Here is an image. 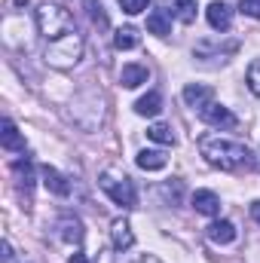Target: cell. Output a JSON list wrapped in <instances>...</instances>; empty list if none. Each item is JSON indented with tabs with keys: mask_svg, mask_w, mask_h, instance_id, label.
I'll use <instances>...</instances> for the list:
<instances>
[{
	"mask_svg": "<svg viewBox=\"0 0 260 263\" xmlns=\"http://www.w3.org/2000/svg\"><path fill=\"white\" fill-rule=\"evenodd\" d=\"M15 6H28V0H9V9H15Z\"/></svg>",
	"mask_w": 260,
	"mask_h": 263,
	"instance_id": "obj_31",
	"label": "cell"
},
{
	"mask_svg": "<svg viewBox=\"0 0 260 263\" xmlns=\"http://www.w3.org/2000/svg\"><path fill=\"white\" fill-rule=\"evenodd\" d=\"M205 15H208V25H211L214 31H230V25H233V9H230L224 0H214V3H208Z\"/></svg>",
	"mask_w": 260,
	"mask_h": 263,
	"instance_id": "obj_7",
	"label": "cell"
},
{
	"mask_svg": "<svg viewBox=\"0 0 260 263\" xmlns=\"http://www.w3.org/2000/svg\"><path fill=\"white\" fill-rule=\"evenodd\" d=\"M245 80H248V89H251V92L260 98V59H257V62H251V67H248V77H245Z\"/></svg>",
	"mask_w": 260,
	"mask_h": 263,
	"instance_id": "obj_24",
	"label": "cell"
},
{
	"mask_svg": "<svg viewBox=\"0 0 260 263\" xmlns=\"http://www.w3.org/2000/svg\"><path fill=\"white\" fill-rule=\"evenodd\" d=\"M251 217L260 223V199H257V202H251Z\"/></svg>",
	"mask_w": 260,
	"mask_h": 263,
	"instance_id": "obj_29",
	"label": "cell"
},
{
	"mask_svg": "<svg viewBox=\"0 0 260 263\" xmlns=\"http://www.w3.org/2000/svg\"><path fill=\"white\" fill-rule=\"evenodd\" d=\"M67 263H89V260H86L83 254H70V260H67Z\"/></svg>",
	"mask_w": 260,
	"mask_h": 263,
	"instance_id": "obj_30",
	"label": "cell"
},
{
	"mask_svg": "<svg viewBox=\"0 0 260 263\" xmlns=\"http://www.w3.org/2000/svg\"><path fill=\"white\" fill-rule=\"evenodd\" d=\"M239 49V40H227L224 46L220 43H208V40H202V43H196V55L199 59H217V55H233Z\"/></svg>",
	"mask_w": 260,
	"mask_h": 263,
	"instance_id": "obj_11",
	"label": "cell"
},
{
	"mask_svg": "<svg viewBox=\"0 0 260 263\" xmlns=\"http://www.w3.org/2000/svg\"><path fill=\"white\" fill-rule=\"evenodd\" d=\"M86 12H89V18H92V25L95 28H107L110 22H107V15H104V9H101V0H86Z\"/></svg>",
	"mask_w": 260,
	"mask_h": 263,
	"instance_id": "obj_23",
	"label": "cell"
},
{
	"mask_svg": "<svg viewBox=\"0 0 260 263\" xmlns=\"http://www.w3.org/2000/svg\"><path fill=\"white\" fill-rule=\"evenodd\" d=\"M147 31L156 34V37H169V34H172V18H169V12H165V9H153V12L147 15Z\"/></svg>",
	"mask_w": 260,
	"mask_h": 263,
	"instance_id": "obj_18",
	"label": "cell"
},
{
	"mask_svg": "<svg viewBox=\"0 0 260 263\" xmlns=\"http://www.w3.org/2000/svg\"><path fill=\"white\" fill-rule=\"evenodd\" d=\"M3 257H0V263H12V248H9V242H3Z\"/></svg>",
	"mask_w": 260,
	"mask_h": 263,
	"instance_id": "obj_28",
	"label": "cell"
},
{
	"mask_svg": "<svg viewBox=\"0 0 260 263\" xmlns=\"http://www.w3.org/2000/svg\"><path fill=\"white\" fill-rule=\"evenodd\" d=\"M55 230H59V239L67 242V245H80V242H83V223H80V217H73L70 211L59 217Z\"/></svg>",
	"mask_w": 260,
	"mask_h": 263,
	"instance_id": "obj_6",
	"label": "cell"
},
{
	"mask_svg": "<svg viewBox=\"0 0 260 263\" xmlns=\"http://www.w3.org/2000/svg\"><path fill=\"white\" fill-rule=\"evenodd\" d=\"M101 190L110 196V202H117L120 208H135L138 205V193H135V184H132L129 175H123L120 168H107L101 178H98Z\"/></svg>",
	"mask_w": 260,
	"mask_h": 263,
	"instance_id": "obj_4",
	"label": "cell"
},
{
	"mask_svg": "<svg viewBox=\"0 0 260 263\" xmlns=\"http://www.w3.org/2000/svg\"><path fill=\"white\" fill-rule=\"evenodd\" d=\"M110 242H114V248L117 251H129L132 245H135V233H132V227H129V220H114L110 223Z\"/></svg>",
	"mask_w": 260,
	"mask_h": 263,
	"instance_id": "obj_10",
	"label": "cell"
},
{
	"mask_svg": "<svg viewBox=\"0 0 260 263\" xmlns=\"http://www.w3.org/2000/svg\"><path fill=\"white\" fill-rule=\"evenodd\" d=\"M43 184H46V190L55 193V196H67V193H70L67 178L62 175V172H55L52 165H43Z\"/></svg>",
	"mask_w": 260,
	"mask_h": 263,
	"instance_id": "obj_14",
	"label": "cell"
},
{
	"mask_svg": "<svg viewBox=\"0 0 260 263\" xmlns=\"http://www.w3.org/2000/svg\"><path fill=\"white\" fill-rule=\"evenodd\" d=\"M239 9L251 18H260V0H239Z\"/></svg>",
	"mask_w": 260,
	"mask_h": 263,
	"instance_id": "obj_26",
	"label": "cell"
},
{
	"mask_svg": "<svg viewBox=\"0 0 260 263\" xmlns=\"http://www.w3.org/2000/svg\"><path fill=\"white\" fill-rule=\"evenodd\" d=\"M159 110H162V95L159 92H147L144 98L135 101V114H141V117H156Z\"/></svg>",
	"mask_w": 260,
	"mask_h": 263,
	"instance_id": "obj_19",
	"label": "cell"
},
{
	"mask_svg": "<svg viewBox=\"0 0 260 263\" xmlns=\"http://www.w3.org/2000/svg\"><path fill=\"white\" fill-rule=\"evenodd\" d=\"M150 80V67L147 65H138V62H132V65L123 67V73H120V83L126 86V89H138L141 83H147Z\"/></svg>",
	"mask_w": 260,
	"mask_h": 263,
	"instance_id": "obj_12",
	"label": "cell"
},
{
	"mask_svg": "<svg viewBox=\"0 0 260 263\" xmlns=\"http://www.w3.org/2000/svg\"><path fill=\"white\" fill-rule=\"evenodd\" d=\"M0 141H3V147H6V150H12V153H25V138L18 135V129H15V123H12V120H3Z\"/></svg>",
	"mask_w": 260,
	"mask_h": 263,
	"instance_id": "obj_17",
	"label": "cell"
},
{
	"mask_svg": "<svg viewBox=\"0 0 260 263\" xmlns=\"http://www.w3.org/2000/svg\"><path fill=\"white\" fill-rule=\"evenodd\" d=\"M34 18H37L40 34L46 37V43H52V40H59V37H65V34L73 31V15L67 12L65 6H59V3H40Z\"/></svg>",
	"mask_w": 260,
	"mask_h": 263,
	"instance_id": "obj_2",
	"label": "cell"
},
{
	"mask_svg": "<svg viewBox=\"0 0 260 263\" xmlns=\"http://www.w3.org/2000/svg\"><path fill=\"white\" fill-rule=\"evenodd\" d=\"M172 12L178 15V22L193 25L196 22V0H172Z\"/></svg>",
	"mask_w": 260,
	"mask_h": 263,
	"instance_id": "obj_20",
	"label": "cell"
},
{
	"mask_svg": "<svg viewBox=\"0 0 260 263\" xmlns=\"http://www.w3.org/2000/svg\"><path fill=\"white\" fill-rule=\"evenodd\" d=\"M135 162H138V168H144V172H162V168L169 165L165 153H159V150H141V153L135 156Z\"/></svg>",
	"mask_w": 260,
	"mask_h": 263,
	"instance_id": "obj_15",
	"label": "cell"
},
{
	"mask_svg": "<svg viewBox=\"0 0 260 263\" xmlns=\"http://www.w3.org/2000/svg\"><path fill=\"white\" fill-rule=\"evenodd\" d=\"M208 239L214 245H230V242H236V227L230 220H214L208 227Z\"/></svg>",
	"mask_w": 260,
	"mask_h": 263,
	"instance_id": "obj_16",
	"label": "cell"
},
{
	"mask_svg": "<svg viewBox=\"0 0 260 263\" xmlns=\"http://www.w3.org/2000/svg\"><path fill=\"white\" fill-rule=\"evenodd\" d=\"M190 202H193L196 214H208V217H214V214L220 211V199L214 196L211 190H196Z\"/></svg>",
	"mask_w": 260,
	"mask_h": 263,
	"instance_id": "obj_13",
	"label": "cell"
},
{
	"mask_svg": "<svg viewBox=\"0 0 260 263\" xmlns=\"http://www.w3.org/2000/svg\"><path fill=\"white\" fill-rule=\"evenodd\" d=\"M138 43H141V37H138L135 28H120V31L114 34V46H117V49H135Z\"/></svg>",
	"mask_w": 260,
	"mask_h": 263,
	"instance_id": "obj_22",
	"label": "cell"
},
{
	"mask_svg": "<svg viewBox=\"0 0 260 263\" xmlns=\"http://www.w3.org/2000/svg\"><path fill=\"white\" fill-rule=\"evenodd\" d=\"M162 196H169L175 205H178V202H181V181H175V184H165V187H162Z\"/></svg>",
	"mask_w": 260,
	"mask_h": 263,
	"instance_id": "obj_27",
	"label": "cell"
},
{
	"mask_svg": "<svg viewBox=\"0 0 260 263\" xmlns=\"http://www.w3.org/2000/svg\"><path fill=\"white\" fill-rule=\"evenodd\" d=\"M199 153L205 156L208 165L224 168V172H251L254 168V153L242 141H230L220 135H202Z\"/></svg>",
	"mask_w": 260,
	"mask_h": 263,
	"instance_id": "obj_1",
	"label": "cell"
},
{
	"mask_svg": "<svg viewBox=\"0 0 260 263\" xmlns=\"http://www.w3.org/2000/svg\"><path fill=\"white\" fill-rule=\"evenodd\" d=\"M199 120L202 123H208V126H214V129H236L239 126V120H236V114L230 110V107H224V104H217V101H211V104H205L202 110H199Z\"/></svg>",
	"mask_w": 260,
	"mask_h": 263,
	"instance_id": "obj_5",
	"label": "cell"
},
{
	"mask_svg": "<svg viewBox=\"0 0 260 263\" xmlns=\"http://www.w3.org/2000/svg\"><path fill=\"white\" fill-rule=\"evenodd\" d=\"M120 6H123V12L138 15V12H144V9L150 6V0H120Z\"/></svg>",
	"mask_w": 260,
	"mask_h": 263,
	"instance_id": "obj_25",
	"label": "cell"
},
{
	"mask_svg": "<svg viewBox=\"0 0 260 263\" xmlns=\"http://www.w3.org/2000/svg\"><path fill=\"white\" fill-rule=\"evenodd\" d=\"M80 59H83V34H80L77 28H73L70 34L59 37V40H52V43L46 46V65L49 67L70 70Z\"/></svg>",
	"mask_w": 260,
	"mask_h": 263,
	"instance_id": "obj_3",
	"label": "cell"
},
{
	"mask_svg": "<svg viewBox=\"0 0 260 263\" xmlns=\"http://www.w3.org/2000/svg\"><path fill=\"white\" fill-rule=\"evenodd\" d=\"M184 101H187L193 110H202L205 104L214 101V89H211V86H202V83H190V86L184 89Z\"/></svg>",
	"mask_w": 260,
	"mask_h": 263,
	"instance_id": "obj_9",
	"label": "cell"
},
{
	"mask_svg": "<svg viewBox=\"0 0 260 263\" xmlns=\"http://www.w3.org/2000/svg\"><path fill=\"white\" fill-rule=\"evenodd\" d=\"M9 168H12V175H15V187H18L25 196H31V187H34V165H31V159L22 156V159H15Z\"/></svg>",
	"mask_w": 260,
	"mask_h": 263,
	"instance_id": "obj_8",
	"label": "cell"
},
{
	"mask_svg": "<svg viewBox=\"0 0 260 263\" xmlns=\"http://www.w3.org/2000/svg\"><path fill=\"white\" fill-rule=\"evenodd\" d=\"M147 138L156 141V144H165V147L175 144V132H172V126H165V123H153V126L147 129Z\"/></svg>",
	"mask_w": 260,
	"mask_h": 263,
	"instance_id": "obj_21",
	"label": "cell"
}]
</instances>
